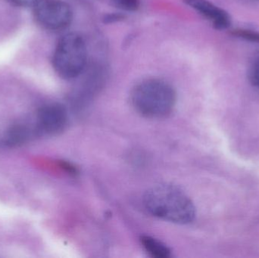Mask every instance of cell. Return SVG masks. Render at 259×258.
Listing matches in <instances>:
<instances>
[{"instance_id": "10", "label": "cell", "mask_w": 259, "mask_h": 258, "mask_svg": "<svg viewBox=\"0 0 259 258\" xmlns=\"http://www.w3.org/2000/svg\"><path fill=\"white\" fill-rule=\"evenodd\" d=\"M248 77L250 83L259 89V56L251 63L248 71Z\"/></svg>"}, {"instance_id": "6", "label": "cell", "mask_w": 259, "mask_h": 258, "mask_svg": "<svg viewBox=\"0 0 259 258\" xmlns=\"http://www.w3.org/2000/svg\"><path fill=\"white\" fill-rule=\"evenodd\" d=\"M37 118L39 127L49 134H56L62 131L68 121L66 109L57 103L41 108L38 112Z\"/></svg>"}, {"instance_id": "2", "label": "cell", "mask_w": 259, "mask_h": 258, "mask_svg": "<svg viewBox=\"0 0 259 258\" xmlns=\"http://www.w3.org/2000/svg\"><path fill=\"white\" fill-rule=\"evenodd\" d=\"M171 85L159 79H149L137 85L131 92L133 107L148 118H162L170 115L176 103Z\"/></svg>"}, {"instance_id": "11", "label": "cell", "mask_w": 259, "mask_h": 258, "mask_svg": "<svg viewBox=\"0 0 259 258\" xmlns=\"http://www.w3.org/2000/svg\"><path fill=\"white\" fill-rule=\"evenodd\" d=\"M7 1L20 7H29V6H33L37 0H7Z\"/></svg>"}, {"instance_id": "4", "label": "cell", "mask_w": 259, "mask_h": 258, "mask_svg": "<svg viewBox=\"0 0 259 258\" xmlns=\"http://www.w3.org/2000/svg\"><path fill=\"white\" fill-rule=\"evenodd\" d=\"M33 8L36 21L47 30H64L72 21V9L62 0H37Z\"/></svg>"}, {"instance_id": "1", "label": "cell", "mask_w": 259, "mask_h": 258, "mask_svg": "<svg viewBox=\"0 0 259 258\" xmlns=\"http://www.w3.org/2000/svg\"><path fill=\"white\" fill-rule=\"evenodd\" d=\"M143 203L151 215L175 224H190L196 217L193 201L184 191L173 185L151 188L145 193Z\"/></svg>"}, {"instance_id": "5", "label": "cell", "mask_w": 259, "mask_h": 258, "mask_svg": "<svg viewBox=\"0 0 259 258\" xmlns=\"http://www.w3.org/2000/svg\"><path fill=\"white\" fill-rule=\"evenodd\" d=\"M184 3L208 20L217 30H226L232 23L227 11L208 0H184Z\"/></svg>"}, {"instance_id": "3", "label": "cell", "mask_w": 259, "mask_h": 258, "mask_svg": "<svg viewBox=\"0 0 259 258\" xmlns=\"http://www.w3.org/2000/svg\"><path fill=\"white\" fill-rule=\"evenodd\" d=\"M87 61L88 49L83 38L76 33L62 36L53 54V68L56 72L66 80L76 78L83 73Z\"/></svg>"}, {"instance_id": "7", "label": "cell", "mask_w": 259, "mask_h": 258, "mask_svg": "<svg viewBox=\"0 0 259 258\" xmlns=\"http://www.w3.org/2000/svg\"><path fill=\"white\" fill-rule=\"evenodd\" d=\"M142 245L148 254L155 258L170 257V250L164 244L150 236H143L140 239Z\"/></svg>"}, {"instance_id": "9", "label": "cell", "mask_w": 259, "mask_h": 258, "mask_svg": "<svg viewBox=\"0 0 259 258\" xmlns=\"http://www.w3.org/2000/svg\"><path fill=\"white\" fill-rule=\"evenodd\" d=\"M118 9L126 12H135L140 6V0H112Z\"/></svg>"}, {"instance_id": "12", "label": "cell", "mask_w": 259, "mask_h": 258, "mask_svg": "<svg viewBox=\"0 0 259 258\" xmlns=\"http://www.w3.org/2000/svg\"><path fill=\"white\" fill-rule=\"evenodd\" d=\"M124 17V15H121V14H118V15H117V14H113V15H108L107 16L105 17V22H115V21H119V20L123 19Z\"/></svg>"}, {"instance_id": "8", "label": "cell", "mask_w": 259, "mask_h": 258, "mask_svg": "<svg viewBox=\"0 0 259 258\" xmlns=\"http://www.w3.org/2000/svg\"><path fill=\"white\" fill-rule=\"evenodd\" d=\"M231 34L238 39L259 44V32L256 30H249V29H236L232 30Z\"/></svg>"}]
</instances>
